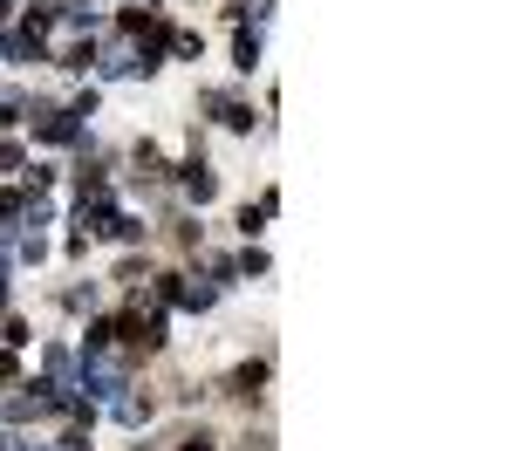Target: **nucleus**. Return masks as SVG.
Returning a JSON list of instances; mask_svg holds the SVG:
<instances>
[{
    "instance_id": "7",
    "label": "nucleus",
    "mask_w": 512,
    "mask_h": 451,
    "mask_svg": "<svg viewBox=\"0 0 512 451\" xmlns=\"http://www.w3.org/2000/svg\"><path fill=\"white\" fill-rule=\"evenodd\" d=\"M158 390H144V383H130V390H123L117 404H110V417H117L123 431H151V424H158Z\"/></svg>"
},
{
    "instance_id": "26",
    "label": "nucleus",
    "mask_w": 512,
    "mask_h": 451,
    "mask_svg": "<svg viewBox=\"0 0 512 451\" xmlns=\"http://www.w3.org/2000/svg\"><path fill=\"white\" fill-rule=\"evenodd\" d=\"M28 451H62V445H55V438H35V445H28Z\"/></svg>"
},
{
    "instance_id": "17",
    "label": "nucleus",
    "mask_w": 512,
    "mask_h": 451,
    "mask_svg": "<svg viewBox=\"0 0 512 451\" xmlns=\"http://www.w3.org/2000/svg\"><path fill=\"white\" fill-rule=\"evenodd\" d=\"M233 260H239V281H267V274H274V260H267V246H260V240H246Z\"/></svg>"
},
{
    "instance_id": "14",
    "label": "nucleus",
    "mask_w": 512,
    "mask_h": 451,
    "mask_svg": "<svg viewBox=\"0 0 512 451\" xmlns=\"http://www.w3.org/2000/svg\"><path fill=\"white\" fill-rule=\"evenodd\" d=\"M0 349H14V356H21V349H35V322H28L21 308H7V315H0Z\"/></svg>"
},
{
    "instance_id": "9",
    "label": "nucleus",
    "mask_w": 512,
    "mask_h": 451,
    "mask_svg": "<svg viewBox=\"0 0 512 451\" xmlns=\"http://www.w3.org/2000/svg\"><path fill=\"white\" fill-rule=\"evenodd\" d=\"M158 48H164V62H205V28H185V21H171Z\"/></svg>"
},
{
    "instance_id": "21",
    "label": "nucleus",
    "mask_w": 512,
    "mask_h": 451,
    "mask_svg": "<svg viewBox=\"0 0 512 451\" xmlns=\"http://www.w3.org/2000/svg\"><path fill=\"white\" fill-rule=\"evenodd\" d=\"M21 212H28V192L21 185H0V226H21Z\"/></svg>"
},
{
    "instance_id": "22",
    "label": "nucleus",
    "mask_w": 512,
    "mask_h": 451,
    "mask_svg": "<svg viewBox=\"0 0 512 451\" xmlns=\"http://www.w3.org/2000/svg\"><path fill=\"white\" fill-rule=\"evenodd\" d=\"M21 164H28V144L0 130V171H7V178H21Z\"/></svg>"
},
{
    "instance_id": "12",
    "label": "nucleus",
    "mask_w": 512,
    "mask_h": 451,
    "mask_svg": "<svg viewBox=\"0 0 512 451\" xmlns=\"http://www.w3.org/2000/svg\"><path fill=\"white\" fill-rule=\"evenodd\" d=\"M267 62V28H233V76H253Z\"/></svg>"
},
{
    "instance_id": "8",
    "label": "nucleus",
    "mask_w": 512,
    "mask_h": 451,
    "mask_svg": "<svg viewBox=\"0 0 512 451\" xmlns=\"http://www.w3.org/2000/svg\"><path fill=\"white\" fill-rule=\"evenodd\" d=\"M274 212H280V185H267L260 199H246V205H239V212H233V233H239V246H246V240H260Z\"/></svg>"
},
{
    "instance_id": "23",
    "label": "nucleus",
    "mask_w": 512,
    "mask_h": 451,
    "mask_svg": "<svg viewBox=\"0 0 512 451\" xmlns=\"http://www.w3.org/2000/svg\"><path fill=\"white\" fill-rule=\"evenodd\" d=\"M28 445H35L28 424H0V451H28Z\"/></svg>"
},
{
    "instance_id": "19",
    "label": "nucleus",
    "mask_w": 512,
    "mask_h": 451,
    "mask_svg": "<svg viewBox=\"0 0 512 451\" xmlns=\"http://www.w3.org/2000/svg\"><path fill=\"white\" fill-rule=\"evenodd\" d=\"M28 123V89H0V130Z\"/></svg>"
},
{
    "instance_id": "13",
    "label": "nucleus",
    "mask_w": 512,
    "mask_h": 451,
    "mask_svg": "<svg viewBox=\"0 0 512 451\" xmlns=\"http://www.w3.org/2000/svg\"><path fill=\"white\" fill-rule=\"evenodd\" d=\"M62 315H103V281H89V274H82L76 287H62Z\"/></svg>"
},
{
    "instance_id": "15",
    "label": "nucleus",
    "mask_w": 512,
    "mask_h": 451,
    "mask_svg": "<svg viewBox=\"0 0 512 451\" xmlns=\"http://www.w3.org/2000/svg\"><path fill=\"white\" fill-rule=\"evenodd\" d=\"M62 110H69L76 123H96L103 117V82H82L76 96H62Z\"/></svg>"
},
{
    "instance_id": "25",
    "label": "nucleus",
    "mask_w": 512,
    "mask_h": 451,
    "mask_svg": "<svg viewBox=\"0 0 512 451\" xmlns=\"http://www.w3.org/2000/svg\"><path fill=\"white\" fill-rule=\"evenodd\" d=\"M0 383H21V356L14 349H0Z\"/></svg>"
},
{
    "instance_id": "4",
    "label": "nucleus",
    "mask_w": 512,
    "mask_h": 451,
    "mask_svg": "<svg viewBox=\"0 0 512 451\" xmlns=\"http://www.w3.org/2000/svg\"><path fill=\"white\" fill-rule=\"evenodd\" d=\"M198 117L219 123V130H233V137H253V130L267 123L246 96H239V89H219V82H205V89H198Z\"/></svg>"
},
{
    "instance_id": "18",
    "label": "nucleus",
    "mask_w": 512,
    "mask_h": 451,
    "mask_svg": "<svg viewBox=\"0 0 512 451\" xmlns=\"http://www.w3.org/2000/svg\"><path fill=\"white\" fill-rule=\"evenodd\" d=\"M219 445H226V438H219L212 424H185V431H178V451H219Z\"/></svg>"
},
{
    "instance_id": "16",
    "label": "nucleus",
    "mask_w": 512,
    "mask_h": 451,
    "mask_svg": "<svg viewBox=\"0 0 512 451\" xmlns=\"http://www.w3.org/2000/svg\"><path fill=\"white\" fill-rule=\"evenodd\" d=\"M14 267H48V233H14Z\"/></svg>"
},
{
    "instance_id": "24",
    "label": "nucleus",
    "mask_w": 512,
    "mask_h": 451,
    "mask_svg": "<svg viewBox=\"0 0 512 451\" xmlns=\"http://www.w3.org/2000/svg\"><path fill=\"white\" fill-rule=\"evenodd\" d=\"M89 246H96V240H89V233H76V226L62 233V253H69V260H89Z\"/></svg>"
},
{
    "instance_id": "20",
    "label": "nucleus",
    "mask_w": 512,
    "mask_h": 451,
    "mask_svg": "<svg viewBox=\"0 0 512 451\" xmlns=\"http://www.w3.org/2000/svg\"><path fill=\"white\" fill-rule=\"evenodd\" d=\"M219 451H274V431H267V424H246L233 445H219Z\"/></svg>"
},
{
    "instance_id": "3",
    "label": "nucleus",
    "mask_w": 512,
    "mask_h": 451,
    "mask_svg": "<svg viewBox=\"0 0 512 451\" xmlns=\"http://www.w3.org/2000/svg\"><path fill=\"white\" fill-rule=\"evenodd\" d=\"M171 199L205 212V205H219V171L205 151H185V158H171Z\"/></svg>"
},
{
    "instance_id": "5",
    "label": "nucleus",
    "mask_w": 512,
    "mask_h": 451,
    "mask_svg": "<svg viewBox=\"0 0 512 451\" xmlns=\"http://www.w3.org/2000/svg\"><path fill=\"white\" fill-rule=\"evenodd\" d=\"M123 185H130L137 199H164V192H171V158H164L158 137H137V144H130V171H123Z\"/></svg>"
},
{
    "instance_id": "1",
    "label": "nucleus",
    "mask_w": 512,
    "mask_h": 451,
    "mask_svg": "<svg viewBox=\"0 0 512 451\" xmlns=\"http://www.w3.org/2000/svg\"><path fill=\"white\" fill-rule=\"evenodd\" d=\"M267 383H274V349H260V356H239V363L226 369L212 390H219V397H226L233 410H246V417H253V410L267 404Z\"/></svg>"
},
{
    "instance_id": "2",
    "label": "nucleus",
    "mask_w": 512,
    "mask_h": 451,
    "mask_svg": "<svg viewBox=\"0 0 512 451\" xmlns=\"http://www.w3.org/2000/svg\"><path fill=\"white\" fill-rule=\"evenodd\" d=\"M28 137H35L41 151H76L82 137H89V123H76L55 96H28Z\"/></svg>"
},
{
    "instance_id": "11",
    "label": "nucleus",
    "mask_w": 512,
    "mask_h": 451,
    "mask_svg": "<svg viewBox=\"0 0 512 451\" xmlns=\"http://www.w3.org/2000/svg\"><path fill=\"white\" fill-rule=\"evenodd\" d=\"M151 274H158V260H151V246H123V260L110 267V281H117L123 294H130V287H144Z\"/></svg>"
},
{
    "instance_id": "10",
    "label": "nucleus",
    "mask_w": 512,
    "mask_h": 451,
    "mask_svg": "<svg viewBox=\"0 0 512 451\" xmlns=\"http://www.w3.org/2000/svg\"><path fill=\"white\" fill-rule=\"evenodd\" d=\"M35 349H41V376L76 390V342H35Z\"/></svg>"
},
{
    "instance_id": "6",
    "label": "nucleus",
    "mask_w": 512,
    "mask_h": 451,
    "mask_svg": "<svg viewBox=\"0 0 512 451\" xmlns=\"http://www.w3.org/2000/svg\"><path fill=\"white\" fill-rule=\"evenodd\" d=\"M219 301H226V294L205 281L198 267H185V274H178V294H171V315H212Z\"/></svg>"
}]
</instances>
